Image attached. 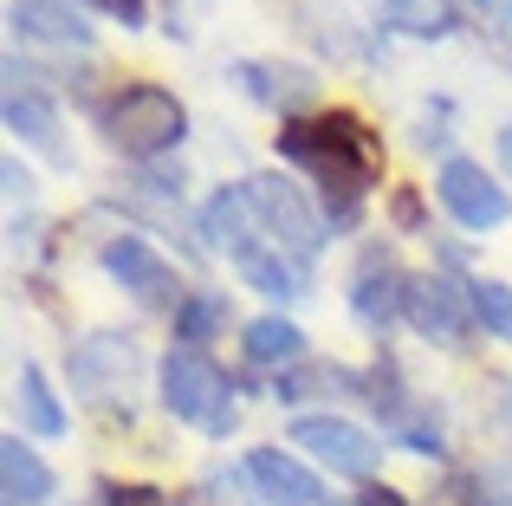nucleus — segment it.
I'll list each match as a JSON object with an SVG mask.
<instances>
[{
  "instance_id": "nucleus-1",
  "label": "nucleus",
  "mask_w": 512,
  "mask_h": 506,
  "mask_svg": "<svg viewBox=\"0 0 512 506\" xmlns=\"http://www.w3.org/2000/svg\"><path fill=\"white\" fill-rule=\"evenodd\" d=\"M279 156L299 169H312L331 195V215L350 221L376 176V137L357 124L350 111H325V117H299V124L279 130Z\"/></svg>"
},
{
  "instance_id": "nucleus-2",
  "label": "nucleus",
  "mask_w": 512,
  "mask_h": 506,
  "mask_svg": "<svg viewBox=\"0 0 512 506\" xmlns=\"http://www.w3.org/2000/svg\"><path fill=\"white\" fill-rule=\"evenodd\" d=\"M163 409L195 422V429H208V435H227L234 429V383L221 377V364L208 351L175 344L163 357Z\"/></svg>"
},
{
  "instance_id": "nucleus-3",
  "label": "nucleus",
  "mask_w": 512,
  "mask_h": 506,
  "mask_svg": "<svg viewBox=\"0 0 512 506\" xmlns=\"http://www.w3.org/2000/svg\"><path fill=\"white\" fill-rule=\"evenodd\" d=\"M104 137L124 156H163L188 137V111L163 85H124L111 98V111H104Z\"/></svg>"
},
{
  "instance_id": "nucleus-4",
  "label": "nucleus",
  "mask_w": 512,
  "mask_h": 506,
  "mask_svg": "<svg viewBox=\"0 0 512 506\" xmlns=\"http://www.w3.org/2000/svg\"><path fill=\"white\" fill-rule=\"evenodd\" d=\"M247 195H253V215H260L266 241H273L279 253H292V260H312L318 247H325V221L312 215V202H305L299 182L286 176H247Z\"/></svg>"
},
{
  "instance_id": "nucleus-5",
  "label": "nucleus",
  "mask_w": 512,
  "mask_h": 506,
  "mask_svg": "<svg viewBox=\"0 0 512 506\" xmlns=\"http://www.w3.org/2000/svg\"><path fill=\"white\" fill-rule=\"evenodd\" d=\"M286 442H299L318 468L350 474V481H363V474L376 468V455H383V442H376L370 429H357V422H344V416H299L286 429Z\"/></svg>"
},
{
  "instance_id": "nucleus-6",
  "label": "nucleus",
  "mask_w": 512,
  "mask_h": 506,
  "mask_svg": "<svg viewBox=\"0 0 512 506\" xmlns=\"http://www.w3.org/2000/svg\"><path fill=\"white\" fill-rule=\"evenodd\" d=\"M435 195H441V208H448V215L461 221V228H474V234L500 228V221L512 215L506 189H500V182H493L480 163H467V156H448V163H441Z\"/></svg>"
},
{
  "instance_id": "nucleus-7",
  "label": "nucleus",
  "mask_w": 512,
  "mask_h": 506,
  "mask_svg": "<svg viewBox=\"0 0 512 506\" xmlns=\"http://www.w3.org/2000/svg\"><path fill=\"white\" fill-rule=\"evenodd\" d=\"M104 273L117 279V286L130 292V299L143 305H182V292H175V266L156 253L150 241H137V234H117V241H104Z\"/></svg>"
},
{
  "instance_id": "nucleus-8",
  "label": "nucleus",
  "mask_w": 512,
  "mask_h": 506,
  "mask_svg": "<svg viewBox=\"0 0 512 506\" xmlns=\"http://www.w3.org/2000/svg\"><path fill=\"white\" fill-rule=\"evenodd\" d=\"M201 234H208V247L214 253H227V260H253L260 247H273V241H260V215H253V195H247V182L240 189H221V195H208V208H201Z\"/></svg>"
},
{
  "instance_id": "nucleus-9",
  "label": "nucleus",
  "mask_w": 512,
  "mask_h": 506,
  "mask_svg": "<svg viewBox=\"0 0 512 506\" xmlns=\"http://www.w3.org/2000/svg\"><path fill=\"white\" fill-rule=\"evenodd\" d=\"M72 377L91 403H117V390H130V377H137V351H130V338H117V331H91L72 351Z\"/></svg>"
},
{
  "instance_id": "nucleus-10",
  "label": "nucleus",
  "mask_w": 512,
  "mask_h": 506,
  "mask_svg": "<svg viewBox=\"0 0 512 506\" xmlns=\"http://www.w3.org/2000/svg\"><path fill=\"white\" fill-rule=\"evenodd\" d=\"M240 474L253 481L260 506H331L325 487H318V474L305 468V461H292L286 448H253Z\"/></svg>"
},
{
  "instance_id": "nucleus-11",
  "label": "nucleus",
  "mask_w": 512,
  "mask_h": 506,
  "mask_svg": "<svg viewBox=\"0 0 512 506\" xmlns=\"http://www.w3.org/2000/svg\"><path fill=\"white\" fill-rule=\"evenodd\" d=\"M467 312H474L467 286H454V279H409V305H402V318H409L422 338L461 344L467 338Z\"/></svg>"
},
{
  "instance_id": "nucleus-12",
  "label": "nucleus",
  "mask_w": 512,
  "mask_h": 506,
  "mask_svg": "<svg viewBox=\"0 0 512 506\" xmlns=\"http://www.w3.org/2000/svg\"><path fill=\"white\" fill-rule=\"evenodd\" d=\"M402 305H409V279L396 273V260H389L383 247H370L363 266H357V286H350V312L370 331H383L389 318H402Z\"/></svg>"
},
{
  "instance_id": "nucleus-13",
  "label": "nucleus",
  "mask_w": 512,
  "mask_h": 506,
  "mask_svg": "<svg viewBox=\"0 0 512 506\" xmlns=\"http://www.w3.org/2000/svg\"><path fill=\"white\" fill-rule=\"evenodd\" d=\"M13 33L39 39V46H59V52H85L91 46V20L72 7V0H13Z\"/></svg>"
},
{
  "instance_id": "nucleus-14",
  "label": "nucleus",
  "mask_w": 512,
  "mask_h": 506,
  "mask_svg": "<svg viewBox=\"0 0 512 506\" xmlns=\"http://www.w3.org/2000/svg\"><path fill=\"white\" fill-rule=\"evenodd\" d=\"M0 494H7V506H46L52 500V468L20 442V435L0 442Z\"/></svg>"
},
{
  "instance_id": "nucleus-15",
  "label": "nucleus",
  "mask_w": 512,
  "mask_h": 506,
  "mask_svg": "<svg viewBox=\"0 0 512 506\" xmlns=\"http://www.w3.org/2000/svg\"><path fill=\"white\" fill-rule=\"evenodd\" d=\"M240 344H247V357H253V364H266V370H273V364H286V370H292V364L305 357V331L292 325V318H279V312L253 318Z\"/></svg>"
},
{
  "instance_id": "nucleus-16",
  "label": "nucleus",
  "mask_w": 512,
  "mask_h": 506,
  "mask_svg": "<svg viewBox=\"0 0 512 506\" xmlns=\"http://www.w3.org/2000/svg\"><path fill=\"white\" fill-rule=\"evenodd\" d=\"M240 78H247L253 98L286 104V111H299V104H312V98H318V78H312V72H299V65H240Z\"/></svg>"
},
{
  "instance_id": "nucleus-17",
  "label": "nucleus",
  "mask_w": 512,
  "mask_h": 506,
  "mask_svg": "<svg viewBox=\"0 0 512 506\" xmlns=\"http://www.w3.org/2000/svg\"><path fill=\"white\" fill-rule=\"evenodd\" d=\"M240 279L253 292H266V299H305V266L279 247H260L253 260H240Z\"/></svg>"
},
{
  "instance_id": "nucleus-18",
  "label": "nucleus",
  "mask_w": 512,
  "mask_h": 506,
  "mask_svg": "<svg viewBox=\"0 0 512 506\" xmlns=\"http://www.w3.org/2000/svg\"><path fill=\"white\" fill-rule=\"evenodd\" d=\"M383 20L409 39H448L454 20H461V7H454V0H383Z\"/></svg>"
},
{
  "instance_id": "nucleus-19",
  "label": "nucleus",
  "mask_w": 512,
  "mask_h": 506,
  "mask_svg": "<svg viewBox=\"0 0 512 506\" xmlns=\"http://www.w3.org/2000/svg\"><path fill=\"white\" fill-rule=\"evenodd\" d=\"M7 130H20L26 143H39V150L59 156V117H52V104L33 98V91H20V85L7 91Z\"/></svg>"
},
{
  "instance_id": "nucleus-20",
  "label": "nucleus",
  "mask_w": 512,
  "mask_h": 506,
  "mask_svg": "<svg viewBox=\"0 0 512 506\" xmlns=\"http://www.w3.org/2000/svg\"><path fill=\"white\" fill-rule=\"evenodd\" d=\"M20 409H26V429L33 435H65V409H59V396H52L39 364H20Z\"/></svg>"
},
{
  "instance_id": "nucleus-21",
  "label": "nucleus",
  "mask_w": 512,
  "mask_h": 506,
  "mask_svg": "<svg viewBox=\"0 0 512 506\" xmlns=\"http://www.w3.org/2000/svg\"><path fill=\"white\" fill-rule=\"evenodd\" d=\"M221 318H227V299H214V292H188V299L175 305V338H182L188 351H201Z\"/></svg>"
},
{
  "instance_id": "nucleus-22",
  "label": "nucleus",
  "mask_w": 512,
  "mask_h": 506,
  "mask_svg": "<svg viewBox=\"0 0 512 506\" xmlns=\"http://www.w3.org/2000/svg\"><path fill=\"white\" fill-rule=\"evenodd\" d=\"M467 299H474V318L487 325V338H512V286H500V279H467Z\"/></svg>"
},
{
  "instance_id": "nucleus-23",
  "label": "nucleus",
  "mask_w": 512,
  "mask_h": 506,
  "mask_svg": "<svg viewBox=\"0 0 512 506\" xmlns=\"http://www.w3.org/2000/svg\"><path fill=\"white\" fill-rule=\"evenodd\" d=\"M325 383H350L344 370H331V364H318V370H286V377L273 383V396L279 403H299V396H318Z\"/></svg>"
},
{
  "instance_id": "nucleus-24",
  "label": "nucleus",
  "mask_w": 512,
  "mask_h": 506,
  "mask_svg": "<svg viewBox=\"0 0 512 506\" xmlns=\"http://www.w3.org/2000/svg\"><path fill=\"white\" fill-rule=\"evenodd\" d=\"M467 506H512V468H487L467 481Z\"/></svg>"
},
{
  "instance_id": "nucleus-25",
  "label": "nucleus",
  "mask_w": 512,
  "mask_h": 506,
  "mask_svg": "<svg viewBox=\"0 0 512 506\" xmlns=\"http://www.w3.org/2000/svg\"><path fill=\"white\" fill-rule=\"evenodd\" d=\"M104 506H169L156 487H104Z\"/></svg>"
},
{
  "instance_id": "nucleus-26",
  "label": "nucleus",
  "mask_w": 512,
  "mask_h": 506,
  "mask_svg": "<svg viewBox=\"0 0 512 506\" xmlns=\"http://www.w3.org/2000/svg\"><path fill=\"white\" fill-rule=\"evenodd\" d=\"M208 494H214V506H240V494H234V474H227V468H214V474H208Z\"/></svg>"
},
{
  "instance_id": "nucleus-27",
  "label": "nucleus",
  "mask_w": 512,
  "mask_h": 506,
  "mask_svg": "<svg viewBox=\"0 0 512 506\" xmlns=\"http://www.w3.org/2000/svg\"><path fill=\"white\" fill-rule=\"evenodd\" d=\"M357 506H402V494H396V487H376V481H370V487H363V500H357Z\"/></svg>"
},
{
  "instance_id": "nucleus-28",
  "label": "nucleus",
  "mask_w": 512,
  "mask_h": 506,
  "mask_svg": "<svg viewBox=\"0 0 512 506\" xmlns=\"http://www.w3.org/2000/svg\"><path fill=\"white\" fill-rule=\"evenodd\" d=\"M104 7H111L124 26H143V0H104Z\"/></svg>"
},
{
  "instance_id": "nucleus-29",
  "label": "nucleus",
  "mask_w": 512,
  "mask_h": 506,
  "mask_svg": "<svg viewBox=\"0 0 512 506\" xmlns=\"http://www.w3.org/2000/svg\"><path fill=\"white\" fill-rule=\"evenodd\" d=\"M480 7H493V20H500L506 33H512V0H480Z\"/></svg>"
},
{
  "instance_id": "nucleus-30",
  "label": "nucleus",
  "mask_w": 512,
  "mask_h": 506,
  "mask_svg": "<svg viewBox=\"0 0 512 506\" xmlns=\"http://www.w3.org/2000/svg\"><path fill=\"white\" fill-rule=\"evenodd\" d=\"M500 163H506V169H512V124H506V130H500Z\"/></svg>"
}]
</instances>
